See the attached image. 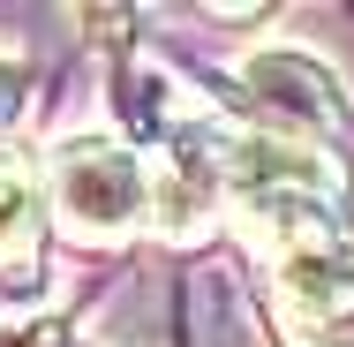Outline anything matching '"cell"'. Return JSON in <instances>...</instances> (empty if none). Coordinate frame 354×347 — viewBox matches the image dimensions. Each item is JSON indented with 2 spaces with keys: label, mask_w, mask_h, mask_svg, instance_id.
<instances>
[{
  "label": "cell",
  "mask_w": 354,
  "mask_h": 347,
  "mask_svg": "<svg viewBox=\"0 0 354 347\" xmlns=\"http://www.w3.org/2000/svg\"><path fill=\"white\" fill-rule=\"evenodd\" d=\"M46 226H53V197H46V159L23 136L0 143V279L38 272V249H46Z\"/></svg>",
  "instance_id": "4"
},
{
  "label": "cell",
  "mask_w": 354,
  "mask_h": 347,
  "mask_svg": "<svg viewBox=\"0 0 354 347\" xmlns=\"http://www.w3.org/2000/svg\"><path fill=\"white\" fill-rule=\"evenodd\" d=\"M234 83H241V114L249 129L264 136H294V143H324L354 129V98L332 61H317L309 46H257L234 61Z\"/></svg>",
  "instance_id": "3"
},
{
  "label": "cell",
  "mask_w": 354,
  "mask_h": 347,
  "mask_svg": "<svg viewBox=\"0 0 354 347\" xmlns=\"http://www.w3.org/2000/svg\"><path fill=\"white\" fill-rule=\"evenodd\" d=\"M0 347H68V310H23V317H0Z\"/></svg>",
  "instance_id": "5"
},
{
  "label": "cell",
  "mask_w": 354,
  "mask_h": 347,
  "mask_svg": "<svg viewBox=\"0 0 354 347\" xmlns=\"http://www.w3.org/2000/svg\"><path fill=\"white\" fill-rule=\"evenodd\" d=\"M46 197L75 249H129L158 226V166L113 129H83L46 151Z\"/></svg>",
  "instance_id": "2"
},
{
  "label": "cell",
  "mask_w": 354,
  "mask_h": 347,
  "mask_svg": "<svg viewBox=\"0 0 354 347\" xmlns=\"http://www.w3.org/2000/svg\"><path fill=\"white\" fill-rule=\"evenodd\" d=\"M218 181H226V226L264 257H301L354 242V181L339 151L324 143L264 136V129H218Z\"/></svg>",
  "instance_id": "1"
},
{
  "label": "cell",
  "mask_w": 354,
  "mask_h": 347,
  "mask_svg": "<svg viewBox=\"0 0 354 347\" xmlns=\"http://www.w3.org/2000/svg\"><path fill=\"white\" fill-rule=\"evenodd\" d=\"M23 83H30V69L15 53H0V143H8V121L23 114Z\"/></svg>",
  "instance_id": "6"
}]
</instances>
